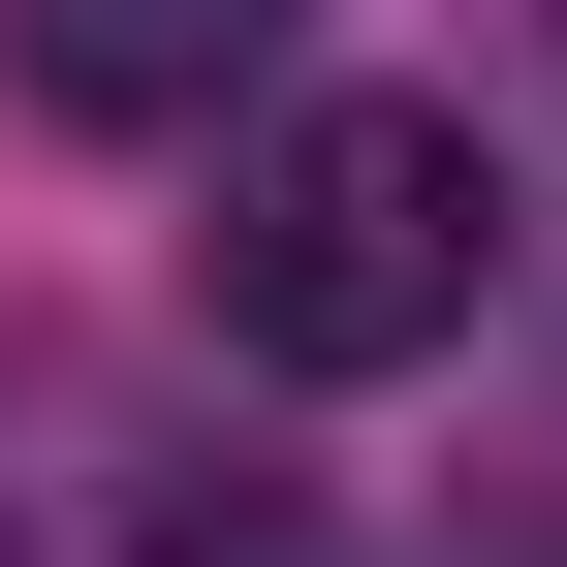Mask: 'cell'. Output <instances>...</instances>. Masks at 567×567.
<instances>
[{
	"label": "cell",
	"instance_id": "1",
	"mask_svg": "<svg viewBox=\"0 0 567 567\" xmlns=\"http://www.w3.org/2000/svg\"><path fill=\"white\" fill-rule=\"evenodd\" d=\"M252 379H410V347H473V284H505V158H473V95H284L221 126V221H189Z\"/></svg>",
	"mask_w": 567,
	"mask_h": 567
},
{
	"label": "cell",
	"instance_id": "3",
	"mask_svg": "<svg viewBox=\"0 0 567 567\" xmlns=\"http://www.w3.org/2000/svg\"><path fill=\"white\" fill-rule=\"evenodd\" d=\"M284 32H316V0H0V95L95 126V158H158V126H221Z\"/></svg>",
	"mask_w": 567,
	"mask_h": 567
},
{
	"label": "cell",
	"instance_id": "2",
	"mask_svg": "<svg viewBox=\"0 0 567 567\" xmlns=\"http://www.w3.org/2000/svg\"><path fill=\"white\" fill-rule=\"evenodd\" d=\"M0 567H316V536H284V505H221V442H189L158 379L0 347Z\"/></svg>",
	"mask_w": 567,
	"mask_h": 567
}]
</instances>
